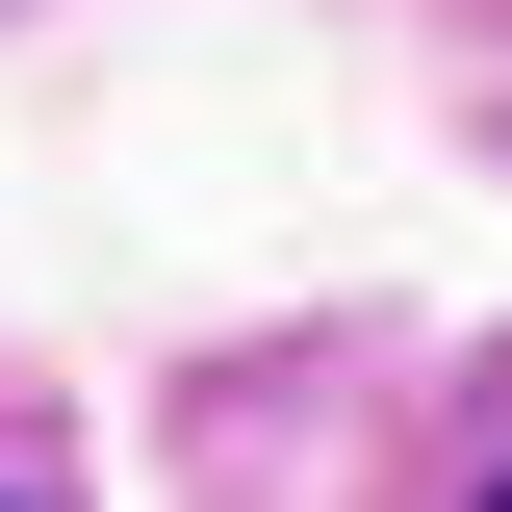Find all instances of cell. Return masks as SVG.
I'll use <instances>...</instances> for the list:
<instances>
[{"label": "cell", "mask_w": 512, "mask_h": 512, "mask_svg": "<svg viewBox=\"0 0 512 512\" xmlns=\"http://www.w3.org/2000/svg\"><path fill=\"white\" fill-rule=\"evenodd\" d=\"M487 512H512V487H487Z\"/></svg>", "instance_id": "cell-1"}]
</instances>
